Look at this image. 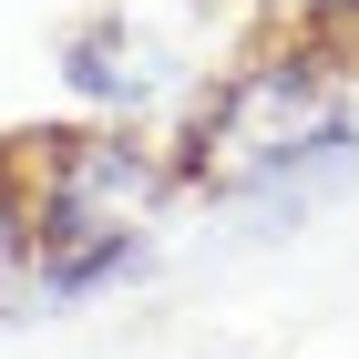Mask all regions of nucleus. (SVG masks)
<instances>
[{
    "label": "nucleus",
    "instance_id": "7ed1b4c3",
    "mask_svg": "<svg viewBox=\"0 0 359 359\" xmlns=\"http://www.w3.org/2000/svg\"><path fill=\"white\" fill-rule=\"evenodd\" d=\"M62 83L83 93L93 113H134L144 93L165 83V72H154V41H144V31L123 21V11H93V21L72 31V41H62Z\"/></svg>",
    "mask_w": 359,
    "mask_h": 359
},
{
    "label": "nucleus",
    "instance_id": "f03ea898",
    "mask_svg": "<svg viewBox=\"0 0 359 359\" xmlns=\"http://www.w3.org/2000/svg\"><path fill=\"white\" fill-rule=\"evenodd\" d=\"M154 154L123 134H62L52 144V175H41V205H31V257L41 247H83V236H144L154 216Z\"/></svg>",
    "mask_w": 359,
    "mask_h": 359
},
{
    "label": "nucleus",
    "instance_id": "f257e3e1",
    "mask_svg": "<svg viewBox=\"0 0 359 359\" xmlns=\"http://www.w3.org/2000/svg\"><path fill=\"white\" fill-rule=\"evenodd\" d=\"M185 185L257 226H298L359 195V62H339L329 41H287L236 83H216Z\"/></svg>",
    "mask_w": 359,
    "mask_h": 359
},
{
    "label": "nucleus",
    "instance_id": "39448f33",
    "mask_svg": "<svg viewBox=\"0 0 359 359\" xmlns=\"http://www.w3.org/2000/svg\"><path fill=\"white\" fill-rule=\"evenodd\" d=\"M31 277V205L11 195V175H0V287H21Z\"/></svg>",
    "mask_w": 359,
    "mask_h": 359
},
{
    "label": "nucleus",
    "instance_id": "20e7f679",
    "mask_svg": "<svg viewBox=\"0 0 359 359\" xmlns=\"http://www.w3.org/2000/svg\"><path fill=\"white\" fill-rule=\"evenodd\" d=\"M144 257H154L144 236H83V247H41L31 277H41V298H52V308H72V298H93V287H113V277H134Z\"/></svg>",
    "mask_w": 359,
    "mask_h": 359
}]
</instances>
